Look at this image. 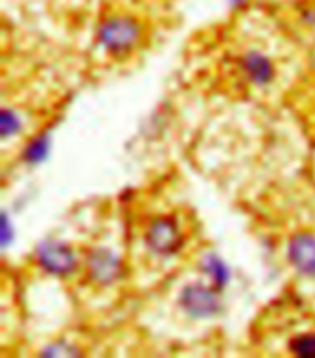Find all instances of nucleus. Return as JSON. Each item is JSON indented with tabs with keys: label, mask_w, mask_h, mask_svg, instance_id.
<instances>
[{
	"label": "nucleus",
	"mask_w": 315,
	"mask_h": 358,
	"mask_svg": "<svg viewBox=\"0 0 315 358\" xmlns=\"http://www.w3.org/2000/svg\"><path fill=\"white\" fill-rule=\"evenodd\" d=\"M98 43L111 56L122 57L131 54L142 39V24L131 15L117 13L105 17L98 26Z\"/></svg>",
	"instance_id": "f257e3e1"
},
{
	"label": "nucleus",
	"mask_w": 315,
	"mask_h": 358,
	"mask_svg": "<svg viewBox=\"0 0 315 358\" xmlns=\"http://www.w3.org/2000/svg\"><path fill=\"white\" fill-rule=\"evenodd\" d=\"M147 248L161 257L177 253L184 244V235L179 224L170 216H159L149 222L146 229Z\"/></svg>",
	"instance_id": "f03ea898"
},
{
	"label": "nucleus",
	"mask_w": 315,
	"mask_h": 358,
	"mask_svg": "<svg viewBox=\"0 0 315 358\" xmlns=\"http://www.w3.org/2000/svg\"><path fill=\"white\" fill-rule=\"evenodd\" d=\"M181 307L189 316L196 317V320H207L219 313V299L218 294L212 288H207L205 285H190L183 290L181 297H179Z\"/></svg>",
	"instance_id": "7ed1b4c3"
},
{
	"label": "nucleus",
	"mask_w": 315,
	"mask_h": 358,
	"mask_svg": "<svg viewBox=\"0 0 315 358\" xmlns=\"http://www.w3.org/2000/svg\"><path fill=\"white\" fill-rule=\"evenodd\" d=\"M37 262L52 275L65 277L76 270L74 251L57 241H46L37 248Z\"/></svg>",
	"instance_id": "20e7f679"
},
{
	"label": "nucleus",
	"mask_w": 315,
	"mask_h": 358,
	"mask_svg": "<svg viewBox=\"0 0 315 358\" xmlns=\"http://www.w3.org/2000/svg\"><path fill=\"white\" fill-rule=\"evenodd\" d=\"M87 268H89L92 281L103 287L117 282L124 275L122 261L105 248L91 251V255L87 259Z\"/></svg>",
	"instance_id": "39448f33"
},
{
	"label": "nucleus",
	"mask_w": 315,
	"mask_h": 358,
	"mask_svg": "<svg viewBox=\"0 0 315 358\" xmlns=\"http://www.w3.org/2000/svg\"><path fill=\"white\" fill-rule=\"evenodd\" d=\"M288 257L300 273L315 275V236L310 233H299L291 236L288 244Z\"/></svg>",
	"instance_id": "423d86ee"
},
{
	"label": "nucleus",
	"mask_w": 315,
	"mask_h": 358,
	"mask_svg": "<svg viewBox=\"0 0 315 358\" xmlns=\"http://www.w3.org/2000/svg\"><path fill=\"white\" fill-rule=\"evenodd\" d=\"M240 67L244 71V74L249 78L251 82L256 85H268L273 82L274 78V65L271 59L260 52H247L240 57Z\"/></svg>",
	"instance_id": "0eeeda50"
},
{
	"label": "nucleus",
	"mask_w": 315,
	"mask_h": 358,
	"mask_svg": "<svg viewBox=\"0 0 315 358\" xmlns=\"http://www.w3.org/2000/svg\"><path fill=\"white\" fill-rule=\"evenodd\" d=\"M205 271L212 277L214 285H216V290H221V288L229 282V270L225 266V262L216 255H209L203 262Z\"/></svg>",
	"instance_id": "6e6552de"
},
{
	"label": "nucleus",
	"mask_w": 315,
	"mask_h": 358,
	"mask_svg": "<svg viewBox=\"0 0 315 358\" xmlns=\"http://www.w3.org/2000/svg\"><path fill=\"white\" fill-rule=\"evenodd\" d=\"M290 351L295 357L315 358V333L297 334L290 340Z\"/></svg>",
	"instance_id": "1a4fd4ad"
},
{
	"label": "nucleus",
	"mask_w": 315,
	"mask_h": 358,
	"mask_svg": "<svg viewBox=\"0 0 315 358\" xmlns=\"http://www.w3.org/2000/svg\"><path fill=\"white\" fill-rule=\"evenodd\" d=\"M46 155H48V138L46 137H39L36 138V141H31L24 152V159L31 164H37L41 163V161H45Z\"/></svg>",
	"instance_id": "9d476101"
},
{
	"label": "nucleus",
	"mask_w": 315,
	"mask_h": 358,
	"mask_svg": "<svg viewBox=\"0 0 315 358\" xmlns=\"http://www.w3.org/2000/svg\"><path fill=\"white\" fill-rule=\"evenodd\" d=\"M19 129H21V118L17 117V113L11 111V109H2V113H0V134H2V137L8 138L10 135L19 134Z\"/></svg>",
	"instance_id": "9b49d317"
},
{
	"label": "nucleus",
	"mask_w": 315,
	"mask_h": 358,
	"mask_svg": "<svg viewBox=\"0 0 315 358\" xmlns=\"http://www.w3.org/2000/svg\"><path fill=\"white\" fill-rule=\"evenodd\" d=\"M41 355H45V357H74V355L80 353H78V349H74L72 345L61 342L56 343V345H50V348H46Z\"/></svg>",
	"instance_id": "f8f14e48"
},
{
	"label": "nucleus",
	"mask_w": 315,
	"mask_h": 358,
	"mask_svg": "<svg viewBox=\"0 0 315 358\" xmlns=\"http://www.w3.org/2000/svg\"><path fill=\"white\" fill-rule=\"evenodd\" d=\"M0 238H2V246H8V244H10V241H11V229H10V222H8V218H2V236H0Z\"/></svg>",
	"instance_id": "ddd939ff"
},
{
	"label": "nucleus",
	"mask_w": 315,
	"mask_h": 358,
	"mask_svg": "<svg viewBox=\"0 0 315 358\" xmlns=\"http://www.w3.org/2000/svg\"><path fill=\"white\" fill-rule=\"evenodd\" d=\"M247 2H249V0H229L230 8H234V10H240V8H244Z\"/></svg>",
	"instance_id": "4468645a"
}]
</instances>
